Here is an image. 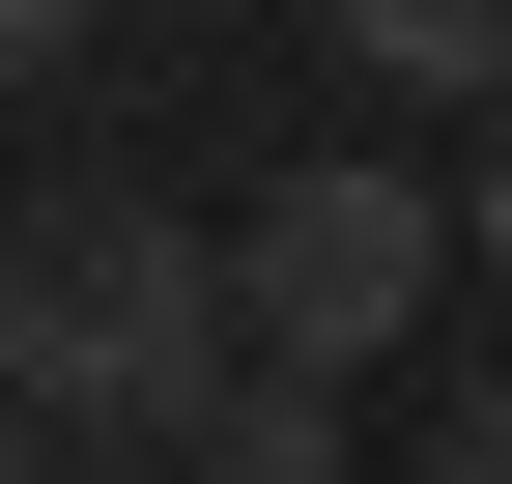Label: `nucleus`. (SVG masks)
<instances>
[{
	"label": "nucleus",
	"instance_id": "4",
	"mask_svg": "<svg viewBox=\"0 0 512 484\" xmlns=\"http://www.w3.org/2000/svg\"><path fill=\"white\" fill-rule=\"evenodd\" d=\"M171 484H370V399H313V371H256V399H228V428L171 456Z\"/></svg>",
	"mask_w": 512,
	"mask_h": 484
},
{
	"label": "nucleus",
	"instance_id": "5",
	"mask_svg": "<svg viewBox=\"0 0 512 484\" xmlns=\"http://www.w3.org/2000/svg\"><path fill=\"white\" fill-rule=\"evenodd\" d=\"M399 484H512V342H484V371H427V399H399Z\"/></svg>",
	"mask_w": 512,
	"mask_h": 484
},
{
	"label": "nucleus",
	"instance_id": "7",
	"mask_svg": "<svg viewBox=\"0 0 512 484\" xmlns=\"http://www.w3.org/2000/svg\"><path fill=\"white\" fill-rule=\"evenodd\" d=\"M456 228H484V342H512V114H484V171H456Z\"/></svg>",
	"mask_w": 512,
	"mask_h": 484
},
{
	"label": "nucleus",
	"instance_id": "3",
	"mask_svg": "<svg viewBox=\"0 0 512 484\" xmlns=\"http://www.w3.org/2000/svg\"><path fill=\"white\" fill-rule=\"evenodd\" d=\"M313 29H342L370 86H456V114H512V0H313Z\"/></svg>",
	"mask_w": 512,
	"mask_h": 484
},
{
	"label": "nucleus",
	"instance_id": "6",
	"mask_svg": "<svg viewBox=\"0 0 512 484\" xmlns=\"http://www.w3.org/2000/svg\"><path fill=\"white\" fill-rule=\"evenodd\" d=\"M0 57H29V86H86V57H114V0H0Z\"/></svg>",
	"mask_w": 512,
	"mask_h": 484
},
{
	"label": "nucleus",
	"instance_id": "2",
	"mask_svg": "<svg viewBox=\"0 0 512 484\" xmlns=\"http://www.w3.org/2000/svg\"><path fill=\"white\" fill-rule=\"evenodd\" d=\"M228 257H256V371L399 399V371H427V314L484 285V228L427 200L399 143H313V171H256V200H228Z\"/></svg>",
	"mask_w": 512,
	"mask_h": 484
},
{
	"label": "nucleus",
	"instance_id": "1",
	"mask_svg": "<svg viewBox=\"0 0 512 484\" xmlns=\"http://www.w3.org/2000/svg\"><path fill=\"white\" fill-rule=\"evenodd\" d=\"M0 371H29V428H114V456H200L256 399V257L200 200H143V171H57L29 257H0Z\"/></svg>",
	"mask_w": 512,
	"mask_h": 484
}]
</instances>
